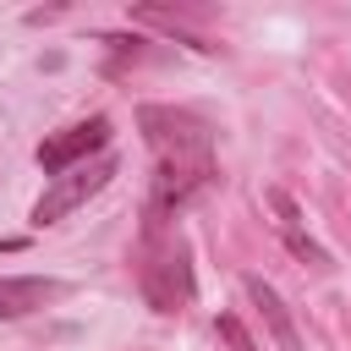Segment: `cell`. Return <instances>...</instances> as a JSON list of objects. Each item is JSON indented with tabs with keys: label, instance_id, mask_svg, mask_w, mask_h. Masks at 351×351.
<instances>
[{
	"label": "cell",
	"instance_id": "6da1fadb",
	"mask_svg": "<svg viewBox=\"0 0 351 351\" xmlns=\"http://www.w3.org/2000/svg\"><path fill=\"white\" fill-rule=\"evenodd\" d=\"M137 291L154 313H181L197 296V274H192V247L176 230V219H148L143 214V236H137Z\"/></svg>",
	"mask_w": 351,
	"mask_h": 351
},
{
	"label": "cell",
	"instance_id": "7a4b0ae2",
	"mask_svg": "<svg viewBox=\"0 0 351 351\" xmlns=\"http://www.w3.org/2000/svg\"><path fill=\"white\" fill-rule=\"evenodd\" d=\"M137 132L154 148V165H181V170H214V126L192 110L176 104H143Z\"/></svg>",
	"mask_w": 351,
	"mask_h": 351
},
{
	"label": "cell",
	"instance_id": "3957f363",
	"mask_svg": "<svg viewBox=\"0 0 351 351\" xmlns=\"http://www.w3.org/2000/svg\"><path fill=\"white\" fill-rule=\"evenodd\" d=\"M115 170H121V159H115V154H99V159H88V165L55 176V181L44 186V197L33 203V225H38V230H44V225H60L71 208H82L93 192H104Z\"/></svg>",
	"mask_w": 351,
	"mask_h": 351
},
{
	"label": "cell",
	"instance_id": "277c9868",
	"mask_svg": "<svg viewBox=\"0 0 351 351\" xmlns=\"http://www.w3.org/2000/svg\"><path fill=\"white\" fill-rule=\"evenodd\" d=\"M110 115H88V121H71V126H60V132H49L44 143H38V170L55 181V176H66V170H77V165H88V159H99L104 148H110Z\"/></svg>",
	"mask_w": 351,
	"mask_h": 351
},
{
	"label": "cell",
	"instance_id": "5b68a950",
	"mask_svg": "<svg viewBox=\"0 0 351 351\" xmlns=\"http://www.w3.org/2000/svg\"><path fill=\"white\" fill-rule=\"evenodd\" d=\"M263 203L274 208V230H280V241L291 247V258H302L307 269H329V252L302 230V208H296V197H291L285 186H263Z\"/></svg>",
	"mask_w": 351,
	"mask_h": 351
},
{
	"label": "cell",
	"instance_id": "8992f818",
	"mask_svg": "<svg viewBox=\"0 0 351 351\" xmlns=\"http://www.w3.org/2000/svg\"><path fill=\"white\" fill-rule=\"evenodd\" d=\"M66 285L49 280V274H5L0 280V324L11 318H27V313H44L49 302H60Z\"/></svg>",
	"mask_w": 351,
	"mask_h": 351
},
{
	"label": "cell",
	"instance_id": "52a82bcc",
	"mask_svg": "<svg viewBox=\"0 0 351 351\" xmlns=\"http://www.w3.org/2000/svg\"><path fill=\"white\" fill-rule=\"evenodd\" d=\"M241 291H247V302L258 307V318L269 324V335L280 340V351H302V335H296V324H291V307L280 302V291H274L269 280H258V274H247V280H241Z\"/></svg>",
	"mask_w": 351,
	"mask_h": 351
},
{
	"label": "cell",
	"instance_id": "ba28073f",
	"mask_svg": "<svg viewBox=\"0 0 351 351\" xmlns=\"http://www.w3.org/2000/svg\"><path fill=\"white\" fill-rule=\"evenodd\" d=\"M214 329L225 335V346H230V351H258V346H252V335H247V324H241L236 313H219V318H214Z\"/></svg>",
	"mask_w": 351,
	"mask_h": 351
}]
</instances>
